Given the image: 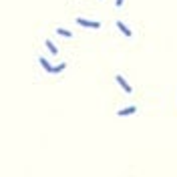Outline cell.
Returning <instances> with one entry per match:
<instances>
[{"mask_svg":"<svg viewBox=\"0 0 177 177\" xmlns=\"http://www.w3.org/2000/svg\"><path fill=\"white\" fill-rule=\"evenodd\" d=\"M46 46H49V50L52 52V55H56V52H59V50H56V46H55V44H52V42H50V40H46Z\"/></svg>","mask_w":177,"mask_h":177,"instance_id":"obj_8","label":"cell"},{"mask_svg":"<svg viewBox=\"0 0 177 177\" xmlns=\"http://www.w3.org/2000/svg\"><path fill=\"white\" fill-rule=\"evenodd\" d=\"M56 34H60V36H66V38H69V36H73L69 30H65V28H59V30H56Z\"/></svg>","mask_w":177,"mask_h":177,"instance_id":"obj_7","label":"cell"},{"mask_svg":"<svg viewBox=\"0 0 177 177\" xmlns=\"http://www.w3.org/2000/svg\"><path fill=\"white\" fill-rule=\"evenodd\" d=\"M65 66H66L65 63H63V65H59V66H52V70H50V73H63V70H65Z\"/></svg>","mask_w":177,"mask_h":177,"instance_id":"obj_6","label":"cell"},{"mask_svg":"<svg viewBox=\"0 0 177 177\" xmlns=\"http://www.w3.org/2000/svg\"><path fill=\"white\" fill-rule=\"evenodd\" d=\"M76 22L79 24H83V26H87V28H99L101 24L99 22H93V20H85V18H76Z\"/></svg>","mask_w":177,"mask_h":177,"instance_id":"obj_1","label":"cell"},{"mask_svg":"<svg viewBox=\"0 0 177 177\" xmlns=\"http://www.w3.org/2000/svg\"><path fill=\"white\" fill-rule=\"evenodd\" d=\"M117 26H119V30L123 32V34H127V36H131V30H129V28L123 24V22H117Z\"/></svg>","mask_w":177,"mask_h":177,"instance_id":"obj_4","label":"cell"},{"mask_svg":"<svg viewBox=\"0 0 177 177\" xmlns=\"http://www.w3.org/2000/svg\"><path fill=\"white\" fill-rule=\"evenodd\" d=\"M115 4H117V6H121V4H123V0H117V2H115Z\"/></svg>","mask_w":177,"mask_h":177,"instance_id":"obj_9","label":"cell"},{"mask_svg":"<svg viewBox=\"0 0 177 177\" xmlns=\"http://www.w3.org/2000/svg\"><path fill=\"white\" fill-rule=\"evenodd\" d=\"M117 83H119V85H121V87H123V89H125V91H127V93H131V87H129V85H127V81H125V79H123V76H121V75H117Z\"/></svg>","mask_w":177,"mask_h":177,"instance_id":"obj_2","label":"cell"},{"mask_svg":"<svg viewBox=\"0 0 177 177\" xmlns=\"http://www.w3.org/2000/svg\"><path fill=\"white\" fill-rule=\"evenodd\" d=\"M40 65L44 66V70H46V73H50V70H52V66H50L49 63H46V59H40Z\"/></svg>","mask_w":177,"mask_h":177,"instance_id":"obj_5","label":"cell"},{"mask_svg":"<svg viewBox=\"0 0 177 177\" xmlns=\"http://www.w3.org/2000/svg\"><path fill=\"white\" fill-rule=\"evenodd\" d=\"M135 111H137V107H127V109H121L119 115H121V117H127V115H131V113H135Z\"/></svg>","mask_w":177,"mask_h":177,"instance_id":"obj_3","label":"cell"}]
</instances>
